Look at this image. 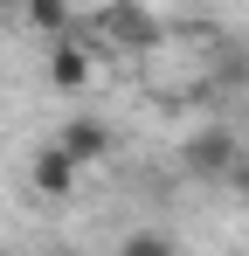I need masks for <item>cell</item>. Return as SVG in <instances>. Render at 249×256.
<instances>
[{
    "label": "cell",
    "instance_id": "obj_11",
    "mask_svg": "<svg viewBox=\"0 0 249 256\" xmlns=\"http://www.w3.org/2000/svg\"><path fill=\"white\" fill-rule=\"evenodd\" d=\"M111 7H118V0H111Z\"/></svg>",
    "mask_w": 249,
    "mask_h": 256
},
{
    "label": "cell",
    "instance_id": "obj_7",
    "mask_svg": "<svg viewBox=\"0 0 249 256\" xmlns=\"http://www.w3.org/2000/svg\"><path fill=\"white\" fill-rule=\"evenodd\" d=\"M118 256H187V250H180V236H166V228H132L118 242Z\"/></svg>",
    "mask_w": 249,
    "mask_h": 256
},
{
    "label": "cell",
    "instance_id": "obj_1",
    "mask_svg": "<svg viewBox=\"0 0 249 256\" xmlns=\"http://www.w3.org/2000/svg\"><path fill=\"white\" fill-rule=\"evenodd\" d=\"M166 28L146 14V0H104V21H97V42L90 48H118V56H146V48H160Z\"/></svg>",
    "mask_w": 249,
    "mask_h": 256
},
{
    "label": "cell",
    "instance_id": "obj_8",
    "mask_svg": "<svg viewBox=\"0 0 249 256\" xmlns=\"http://www.w3.org/2000/svg\"><path fill=\"white\" fill-rule=\"evenodd\" d=\"M228 180H236V194H249V160H236V173H228Z\"/></svg>",
    "mask_w": 249,
    "mask_h": 256
},
{
    "label": "cell",
    "instance_id": "obj_4",
    "mask_svg": "<svg viewBox=\"0 0 249 256\" xmlns=\"http://www.w3.org/2000/svg\"><path fill=\"white\" fill-rule=\"evenodd\" d=\"M76 180H83V166L62 152V146H56V138L28 152V187H35L42 201H70V194H76Z\"/></svg>",
    "mask_w": 249,
    "mask_h": 256
},
{
    "label": "cell",
    "instance_id": "obj_6",
    "mask_svg": "<svg viewBox=\"0 0 249 256\" xmlns=\"http://www.w3.org/2000/svg\"><path fill=\"white\" fill-rule=\"evenodd\" d=\"M21 21L35 28L42 42H56V35L76 28V7H70V0H21Z\"/></svg>",
    "mask_w": 249,
    "mask_h": 256
},
{
    "label": "cell",
    "instance_id": "obj_10",
    "mask_svg": "<svg viewBox=\"0 0 249 256\" xmlns=\"http://www.w3.org/2000/svg\"><path fill=\"white\" fill-rule=\"evenodd\" d=\"M48 256H76V250H48Z\"/></svg>",
    "mask_w": 249,
    "mask_h": 256
},
{
    "label": "cell",
    "instance_id": "obj_2",
    "mask_svg": "<svg viewBox=\"0 0 249 256\" xmlns=\"http://www.w3.org/2000/svg\"><path fill=\"white\" fill-rule=\"evenodd\" d=\"M90 76H97V48L83 42L76 28H70V35H56V42H48V84L62 90V97H83Z\"/></svg>",
    "mask_w": 249,
    "mask_h": 256
},
{
    "label": "cell",
    "instance_id": "obj_3",
    "mask_svg": "<svg viewBox=\"0 0 249 256\" xmlns=\"http://www.w3.org/2000/svg\"><path fill=\"white\" fill-rule=\"evenodd\" d=\"M180 166L201 173V180H228V173H236V132L208 125V132H194V138H180Z\"/></svg>",
    "mask_w": 249,
    "mask_h": 256
},
{
    "label": "cell",
    "instance_id": "obj_9",
    "mask_svg": "<svg viewBox=\"0 0 249 256\" xmlns=\"http://www.w3.org/2000/svg\"><path fill=\"white\" fill-rule=\"evenodd\" d=\"M0 14H21V0H0Z\"/></svg>",
    "mask_w": 249,
    "mask_h": 256
},
{
    "label": "cell",
    "instance_id": "obj_5",
    "mask_svg": "<svg viewBox=\"0 0 249 256\" xmlns=\"http://www.w3.org/2000/svg\"><path fill=\"white\" fill-rule=\"evenodd\" d=\"M56 146H62L76 166H104V160H111V125H104V118H90V111H76V118H62Z\"/></svg>",
    "mask_w": 249,
    "mask_h": 256
}]
</instances>
